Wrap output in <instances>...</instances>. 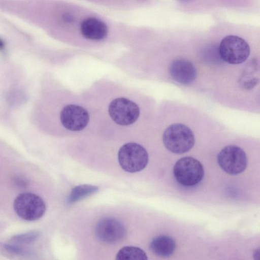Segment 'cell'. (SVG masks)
I'll return each instance as SVG.
<instances>
[{
	"label": "cell",
	"mask_w": 260,
	"mask_h": 260,
	"mask_svg": "<svg viewBox=\"0 0 260 260\" xmlns=\"http://www.w3.org/2000/svg\"><path fill=\"white\" fill-rule=\"evenodd\" d=\"M99 188L96 186L90 184H82L74 187L70 193L67 202L72 204L86 198L98 191Z\"/></svg>",
	"instance_id": "4fadbf2b"
},
{
	"label": "cell",
	"mask_w": 260,
	"mask_h": 260,
	"mask_svg": "<svg viewBox=\"0 0 260 260\" xmlns=\"http://www.w3.org/2000/svg\"><path fill=\"white\" fill-rule=\"evenodd\" d=\"M176 243L171 237L161 235L154 238L150 244V249L155 254L161 257H168L174 252Z\"/></svg>",
	"instance_id": "7c38bea8"
},
{
	"label": "cell",
	"mask_w": 260,
	"mask_h": 260,
	"mask_svg": "<svg viewBox=\"0 0 260 260\" xmlns=\"http://www.w3.org/2000/svg\"><path fill=\"white\" fill-rule=\"evenodd\" d=\"M146 150L136 143H128L122 145L118 153V160L121 168L129 173L143 170L148 162Z\"/></svg>",
	"instance_id": "7a4b0ae2"
},
{
	"label": "cell",
	"mask_w": 260,
	"mask_h": 260,
	"mask_svg": "<svg viewBox=\"0 0 260 260\" xmlns=\"http://www.w3.org/2000/svg\"><path fill=\"white\" fill-rule=\"evenodd\" d=\"M40 233L37 231H31L14 236L11 241L20 244H29L36 241L40 236Z\"/></svg>",
	"instance_id": "9a60e30c"
},
{
	"label": "cell",
	"mask_w": 260,
	"mask_h": 260,
	"mask_svg": "<svg viewBox=\"0 0 260 260\" xmlns=\"http://www.w3.org/2000/svg\"><path fill=\"white\" fill-rule=\"evenodd\" d=\"M169 73L171 77L182 85H188L196 79L197 72L193 64L185 59L174 60L170 66Z\"/></svg>",
	"instance_id": "30bf717a"
},
{
	"label": "cell",
	"mask_w": 260,
	"mask_h": 260,
	"mask_svg": "<svg viewBox=\"0 0 260 260\" xmlns=\"http://www.w3.org/2000/svg\"><path fill=\"white\" fill-rule=\"evenodd\" d=\"M118 260H146L148 259L145 251L138 247L124 246L120 249L116 255Z\"/></svg>",
	"instance_id": "5bb4252c"
},
{
	"label": "cell",
	"mask_w": 260,
	"mask_h": 260,
	"mask_svg": "<svg viewBox=\"0 0 260 260\" xmlns=\"http://www.w3.org/2000/svg\"><path fill=\"white\" fill-rule=\"evenodd\" d=\"M5 47V43L3 41V40L0 39V50H2Z\"/></svg>",
	"instance_id": "ac0fdd59"
},
{
	"label": "cell",
	"mask_w": 260,
	"mask_h": 260,
	"mask_svg": "<svg viewBox=\"0 0 260 260\" xmlns=\"http://www.w3.org/2000/svg\"><path fill=\"white\" fill-rule=\"evenodd\" d=\"M60 120L66 129L80 131L87 125L89 116L87 111L82 107L73 104L68 105L62 109Z\"/></svg>",
	"instance_id": "9c48e42d"
},
{
	"label": "cell",
	"mask_w": 260,
	"mask_h": 260,
	"mask_svg": "<svg viewBox=\"0 0 260 260\" xmlns=\"http://www.w3.org/2000/svg\"><path fill=\"white\" fill-rule=\"evenodd\" d=\"M13 207L17 214L27 221L40 219L46 211V205L43 200L31 192L19 194L14 200Z\"/></svg>",
	"instance_id": "3957f363"
},
{
	"label": "cell",
	"mask_w": 260,
	"mask_h": 260,
	"mask_svg": "<svg viewBox=\"0 0 260 260\" xmlns=\"http://www.w3.org/2000/svg\"><path fill=\"white\" fill-rule=\"evenodd\" d=\"M95 235L103 242L113 244L121 241L126 235V229L118 219L105 217L98 222Z\"/></svg>",
	"instance_id": "ba28073f"
},
{
	"label": "cell",
	"mask_w": 260,
	"mask_h": 260,
	"mask_svg": "<svg viewBox=\"0 0 260 260\" xmlns=\"http://www.w3.org/2000/svg\"><path fill=\"white\" fill-rule=\"evenodd\" d=\"M217 158L220 167L230 175L241 173L247 167V158L245 152L235 145L224 147L218 154Z\"/></svg>",
	"instance_id": "8992f818"
},
{
	"label": "cell",
	"mask_w": 260,
	"mask_h": 260,
	"mask_svg": "<svg viewBox=\"0 0 260 260\" xmlns=\"http://www.w3.org/2000/svg\"><path fill=\"white\" fill-rule=\"evenodd\" d=\"M4 248L9 252L17 255H26L28 252L23 248L14 244H6Z\"/></svg>",
	"instance_id": "2e32d148"
},
{
	"label": "cell",
	"mask_w": 260,
	"mask_h": 260,
	"mask_svg": "<svg viewBox=\"0 0 260 260\" xmlns=\"http://www.w3.org/2000/svg\"><path fill=\"white\" fill-rule=\"evenodd\" d=\"M218 52L221 58L225 62L237 64L244 62L250 54V47L242 38L234 35L224 38L221 41Z\"/></svg>",
	"instance_id": "5b68a950"
},
{
	"label": "cell",
	"mask_w": 260,
	"mask_h": 260,
	"mask_svg": "<svg viewBox=\"0 0 260 260\" xmlns=\"http://www.w3.org/2000/svg\"><path fill=\"white\" fill-rule=\"evenodd\" d=\"M108 112L112 120L122 126L134 123L140 115L138 106L131 100L123 98L113 100L109 106Z\"/></svg>",
	"instance_id": "52a82bcc"
},
{
	"label": "cell",
	"mask_w": 260,
	"mask_h": 260,
	"mask_svg": "<svg viewBox=\"0 0 260 260\" xmlns=\"http://www.w3.org/2000/svg\"><path fill=\"white\" fill-rule=\"evenodd\" d=\"M15 182L19 186H25L27 183L25 179L21 177H17L15 179Z\"/></svg>",
	"instance_id": "e0dca14e"
},
{
	"label": "cell",
	"mask_w": 260,
	"mask_h": 260,
	"mask_svg": "<svg viewBox=\"0 0 260 260\" xmlns=\"http://www.w3.org/2000/svg\"><path fill=\"white\" fill-rule=\"evenodd\" d=\"M80 31L82 36L86 39L101 40L106 37L108 27L101 20L94 17H88L82 21Z\"/></svg>",
	"instance_id": "8fae6325"
},
{
	"label": "cell",
	"mask_w": 260,
	"mask_h": 260,
	"mask_svg": "<svg viewBox=\"0 0 260 260\" xmlns=\"http://www.w3.org/2000/svg\"><path fill=\"white\" fill-rule=\"evenodd\" d=\"M162 141L170 151L182 154L192 148L195 138L192 131L188 126L182 123H174L165 131Z\"/></svg>",
	"instance_id": "6da1fadb"
},
{
	"label": "cell",
	"mask_w": 260,
	"mask_h": 260,
	"mask_svg": "<svg viewBox=\"0 0 260 260\" xmlns=\"http://www.w3.org/2000/svg\"><path fill=\"white\" fill-rule=\"evenodd\" d=\"M173 174L179 184L185 186H192L201 181L204 171L198 160L191 157H184L176 162Z\"/></svg>",
	"instance_id": "277c9868"
}]
</instances>
